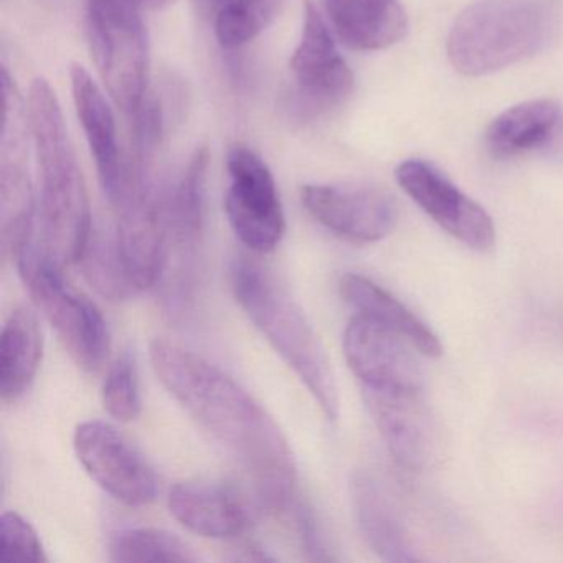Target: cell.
<instances>
[{
  "label": "cell",
  "instance_id": "23",
  "mask_svg": "<svg viewBox=\"0 0 563 563\" xmlns=\"http://www.w3.org/2000/svg\"><path fill=\"white\" fill-rule=\"evenodd\" d=\"M85 279L108 301H126L137 288L124 266L113 232L93 229L84 255L78 260Z\"/></svg>",
  "mask_w": 563,
  "mask_h": 563
},
{
  "label": "cell",
  "instance_id": "6",
  "mask_svg": "<svg viewBox=\"0 0 563 563\" xmlns=\"http://www.w3.org/2000/svg\"><path fill=\"white\" fill-rule=\"evenodd\" d=\"M15 263L35 306L51 322L75 364L87 372L101 368L110 352V332L100 309L65 283L64 268L41 249L32 245Z\"/></svg>",
  "mask_w": 563,
  "mask_h": 563
},
{
  "label": "cell",
  "instance_id": "4",
  "mask_svg": "<svg viewBox=\"0 0 563 563\" xmlns=\"http://www.w3.org/2000/svg\"><path fill=\"white\" fill-rule=\"evenodd\" d=\"M556 0H484L470 5L448 35V58L466 77H483L542 52L559 34Z\"/></svg>",
  "mask_w": 563,
  "mask_h": 563
},
{
  "label": "cell",
  "instance_id": "7",
  "mask_svg": "<svg viewBox=\"0 0 563 563\" xmlns=\"http://www.w3.org/2000/svg\"><path fill=\"white\" fill-rule=\"evenodd\" d=\"M4 123L0 136V233L2 253L18 262L32 246L35 196L29 173L32 141L27 101L8 68H2Z\"/></svg>",
  "mask_w": 563,
  "mask_h": 563
},
{
  "label": "cell",
  "instance_id": "26",
  "mask_svg": "<svg viewBox=\"0 0 563 563\" xmlns=\"http://www.w3.org/2000/svg\"><path fill=\"white\" fill-rule=\"evenodd\" d=\"M104 410L121 423L136 420L141 413L140 374L136 358L126 352L121 355L107 374L103 384Z\"/></svg>",
  "mask_w": 563,
  "mask_h": 563
},
{
  "label": "cell",
  "instance_id": "2",
  "mask_svg": "<svg viewBox=\"0 0 563 563\" xmlns=\"http://www.w3.org/2000/svg\"><path fill=\"white\" fill-rule=\"evenodd\" d=\"M27 111L38 170L41 252L64 268L78 263L93 233L87 184L60 101L44 78L29 88Z\"/></svg>",
  "mask_w": 563,
  "mask_h": 563
},
{
  "label": "cell",
  "instance_id": "20",
  "mask_svg": "<svg viewBox=\"0 0 563 563\" xmlns=\"http://www.w3.org/2000/svg\"><path fill=\"white\" fill-rule=\"evenodd\" d=\"M342 298L358 312L367 316L380 324L387 325L391 331L400 334L411 347L418 349L427 357H440L443 345L433 329L421 321L411 309H408L400 299L385 291L382 286L375 285L372 279L357 273H347L339 283Z\"/></svg>",
  "mask_w": 563,
  "mask_h": 563
},
{
  "label": "cell",
  "instance_id": "17",
  "mask_svg": "<svg viewBox=\"0 0 563 563\" xmlns=\"http://www.w3.org/2000/svg\"><path fill=\"white\" fill-rule=\"evenodd\" d=\"M339 41L355 52H377L398 44L408 18L398 0H322Z\"/></svg>",
  "mask_w": 563,
  "mask_h": 563
},
{
  "label": "cell",
  "instance_id": "11",
  "mask_svg": "<svg viewBox=\"0 0 563 563\" xmlns=\"http://www.w3.org/2000/svg\"><path fill=\"white\" fill-rule=\"evenodd\" d=\"M301 202L316 222L347 242H380L398 222L394 197L374 187L306 184Z\"/></svg>",
  "mask_w": 563,
  "mask_h": 563
},
{
  "label": "cell",
  "instance_id": "18",
  "mask_svg": "<svg viewBox=\"0 0 563 563\" xmlns=\"http://www.w3.org/2000/svg\"><path fill=\"white\" fill-rule=\"evenodd\" d=\"M351 500L358 530L372 552L385 562L410 563L420 560L384 486L365 471L351 479Z\"/></svg>",
  "mask_w": 563,
  "mask_h": 563
},
{
  "label": "cell",
  "instance_id": "1",
  "mask_svg": "<svg viewBox=\"0 0 563 563\" xmlns=\"http://www.w3.org/2000/svg\"><path fill=\"white\" fill-rule=\"evenodd\" d=\"M150 358L161 384L239 464L258 499L272 509L289 506L298 481L295 456L262 404L222 368L176 342L154 339Z\"/></svg>",
  "mask_w": 563,
  "mask_h": 563
},
{
  "label": "cell",
  "instance_id": "19",
  "mask_svg": "<svg viewBox=\"0 0 563 563\" xmlns=\"http://www.w3.org/2000/svg\"><path fill=\"white\" fill-rule=\"evenodd\" d=\"M563 133V110L553 100H533L509 108L489 124L487 151L496 159H514L547 150Z\"/></svg>",
  "mask_w": 563,
  "mask_h": 563
},
{
  "label": "cell",
  "instance_id": "25",
  "mask_svg": "<svg viewBox=\"0 0 563 563\" xmlns=\"http://www.w3.org/2000/svg\"><path fill=\"white\" fill-rule=\"evenodd\" d=\"M113 562H199L200 555L174 533L153 527L118 532L110 542Z\"/></svg>",
  "mask_w": 563,
  "mask_h": 563
},
{
  "label": "cell",
  "instance_id": "14",
  "mask_svg": "<svg viewBox=\"0 0 563 563\" xmlns=\"http://www.w3.org/2000/svg\"><path fill=\"white\" fill-rule=\"evenodd\" d=\"M362 390L394 460L413 473L424 470L437 450V430L423 390Z\"/></svg>",
  "mask_w": 563,
  "mask_h": 563
},
{
  "label": "cell",
  "instance_id": "15",
  "mask_svg": "<svg viewBox=\"0 0 563 563\" xmlns=\"http://www.w3.org/2000/svg\"><path fill=\"white\" fill-rule=\"evenodd\" d=\"M70 88L75 111L97 164L101 187L111 202L120 192L126 177V159L120 153L113 108L103 88L84 65H71Z\"/></svg>",
  "mask_w": 563,
  "mask_h": 563
},
{
  "label": "cell",
  "instance_id": "29",
  "mask_svg": "<svg viewBox=\"0 0 563 563\" xmlns=\"http://www.w3.org/2000/svg\"><path fill=\"white\" fill-rule=\"evenodd\" d=\"M194 4H196L197 11L200 12V15L209 18V15H213V11H216L219 0H194Z\"/></svg>",
  "mask_w": 563,
  "mask_h": 563
},
{
  "label": "cell",
  "instance_id": "3",
  "mask_svg": "<svg viewBox=\"0 0 563 563\" xmlns=\"http://www.w3.org/2000/svg\"><path fill=\"white\" fill-rule=\"evenodd\" d=\"M233 296L266 341L306 385L328 420H338L339 390L328 352L295 299L249 258L233 262Z\"/></svg>",
  "mask_w": 563,
  "mask_h": 563
},
{
  "label": "cell",
  "instance_id": "8",
  "mask_svg": "<svg viewBox=\"0 0 563 563\" xmlns=\"http://www.w3.org/2000/svg\"><path fill=\"white\" fill-rule=\"evenodd\" d=\"M225 212L236 239L255 253H269L286 232L285 210L268 164L245 144L227 154Z\"/></svg>",
  "mask_w": 563,
  "mask_h": 563
},
{
  "label": "cell",
  "instance_id": "9",
  "mask_svg": "<svg viewBox=\"0 0 563 563\" xmlns=\"http://www.w3.org/2000/svg\"><path fill=\"white\" fill-rule=\"evenodd\" d=\"M74 446L88 476L118 503L143 507L157 499L156 473L143 453L113 424L84 421L75 430Z\"/></svg>",
  "mask_w": 563,
  "mask_h": 563
},
{
  "label": "cell",
  "instance_id": "10",
  "mask_svg": "<svg viewBox=\"0 0 563 563\" xmlns=\"http://www.w3.org/2000/svg\"><path fill=\"white\" fill-rule=\"evenodd\" d=\"M395 177L404 192L457 242L477 252L493 249L496 229L489 213L461 192L433 164L405 161L395 170Z\"/></svg>",
  "mask_w": 563,
  "mask_h": 563
},
{
  "label": "cell",
  "instance_id": "27",
  "mask_svg": "<svg viewBox=\"0 0 563 563\" xmlns=\"http://www.w3.org/2000/svg\"><path fill=\"white\" fill-rule=\"evenodd\" d=\"M0 562H48L37 530L21 514L11 512V510L0 517Z\"/></svg>",
  "mask_w": 563,
  "mask_h": 563
},
{
  "label": "cell",
  "instance_id": "12",
  "mask_svg": "<svg viewBox=\"0 0 563 563\" xmlns=\"http://www.w3.org/2000/svg\"><path fill=\"white\" fill-rule=\"evenodd\" d=\"M410 342L387 325L357 314L344 332L349 367L371 390H423V372Z\"/></svg>",
  "mask_w": 563,
  "mask_h": 563
},
{
  "label": "cell",
  "instance_id": "16",
  "mask_svg": "<svg viewBox=\"0 0 563 563\" xmlns=\"http://www.w3.org/2000/svg\"><path fill=\"white\" fill-rule=\"evenodd\" d=\"M170 516L206 539H233L252 526L253 514L232 487L217 483H180L167 497Z\"/></svg>",
  "mask_w": 563,
  "mask_h": 563
},
{
  "label": "cell",
  "instance_id": "22",
  "mask_svg": "<svg viewBox=\"0 0 563 563\" xmlns=\"http://www.w3.org/2000/svg\"><path fill=\"white\" fill-rule=\"evenodd\" d=\"M44 357V335L37 316L27 308L11 312L0 341V397L18 401L31 387Z\"/></svg>",
  "mask_w": 563,
  "mask_h": 563
},
{
  "label": "cell",
  "instance_id": "13",
  "mask_svg": "<svg viewBox=\"0 0 563 563\" xmlns=\"http://www.w3.org/2000/svg\"><path fill=\"white\" fill-rule=\"evenodd\" d=\"M299 93L316 108H332L354 90V75L339 54L331 29L312 0L302 5L301 37L289 62Z\"/></svg>",
  "mask_w": 563,
  "mask_h": 563
},
{
  "label": "cell",
  "instance_id": "5",
  "mask_svg": "<svg viewBox=\"0 0 563 563\" xmlns=\"http://www.w3.org/2000/svg\"><path fill=\"white\" fill-rule=\"evenodd\" d=\"M146 5L147 0H87L91 57L111 100L133 120L146 101L150 81Z\"/></svg>",
  "mask_w": 563,
  "mask_h": 563
},
{
  "label": "cell",
  "instance_id": "21",
  "mask_svg": "<svg viewBox=\"0 0 563 563\" xmlns=\"http://www.w3.org/2000/svg\"><path fill=\"white\" fill-rule=\"evenodd\" d=\"M209 161L207 146L197 147L179 179L163 192L167 242L184 253L194 250L202 235Z\"/></svg>",
  "mask_w": 563,
  "mask_h": 563
},
{
  "label": "cell",
  "instance_id": "28",
  "mask_svg": "<svg viewBox=\"0 0 563 563\" xmlns=\"http://www.w3.org/2000/svg\"><path fill=\"white\" fill-rule=\"evenodd\" d=\"M296 522H298L299 536H301L302 547L309 553V559L318 560V562H329L334 560L331 550L325 545V539L319 529L318 520H316L312 510L299 506L296 512Z\"/></svg>",
  "mask_w": 563,
  "mask_h": 563
},
{
  "label": "cell",
  "instance_id": "24",
  "mask_svg": "<svg viewBox=\"0 0 563 563\" xmlns=\"http://www.w3.org/2000/svg\"><path fill=\"white\" fill-rule=\"evenodd\" d=\"M285 0H219L213 11V29L225 51H236L269 27Z\"/></svg>",
  "mask_w": 563,
  "mask_h": 563
}]
</instances>
